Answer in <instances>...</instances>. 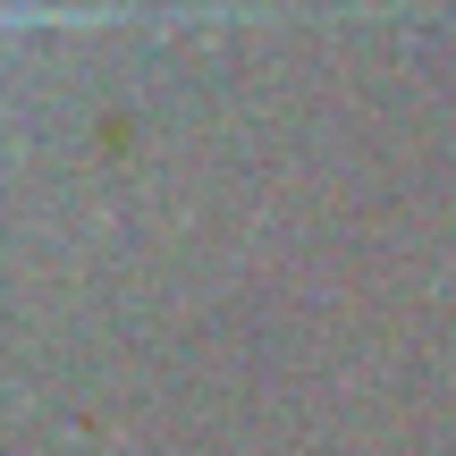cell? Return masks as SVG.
Instances as JSON below:
<instances>
[{
    "label": "cell",
    "instance_id": "6da1fadb",
    "mask_svg": "<svg viewBox=\"0 0 456 456\" xmlns=\"http://www.w3.org/2000/svg\"><path fill=\"white\" fill-rule=\"evenodd\" d=\"M118 17H161V9H34V0H0V34H34V26H118Z\"/></svg>",
    "mask_w": 456,
    "mask_h": 456
}]
</instances>
